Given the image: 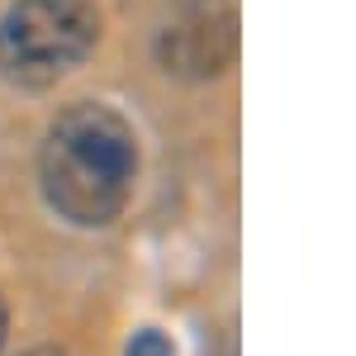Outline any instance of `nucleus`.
I'll return each mask as SVG.
<instances>
[{
	"label": "nucleus",
	"instance_id": "f257e3e1",
	"mask_svg": "<svg viewBox=\"0 0 356 356\" xmlns=\"http://www.w3.org/2000/svg\"><path fill=\"white\" fill-rule=\"evenodd\" d=\"M138 181L134 124L100 100H81L53 119L38 152L43 200L72 228H110Z\"/></svg>",
	"mask_w": 356,
	"mask_h": 356
},
{
	"label": "nucleus",
	"instance_id": "f03ea898",
	"mask_svg": "<svg viewBox=\"0 0 356 356\" xmlns=\"http://www.w3.org/2000/svg\"><path fill=\"white\" fill-rule=\"evenodd\" d=\"M100 43L90 0H10L0 15V76L19 90L67 81Z\"/></svg>",
	"mask_w": 356,
	"mask_h": 356
},
{
	"label": "nucleus",
	"instance_id": "7ed1b4c3",
	"mask_svg": "<svg viewBox=\"0 0 356 356\" xmlns=\"http://www.w3.org/2000/svg\"><path fill=\"white\" fill-rule=\"evenodd\" d=\"M238 53V15L228 0H176L157 29V57L176 76H219Z\"/></svg>",
	"mask_w": 356,
	"mask_h": 356
},
{
	"label": "nucleus",
	"instance_id": "20e7f679",
	"mask_svg": "<svg viewBox=\"0 0 356 356\" xmlns=\"http://www.w3.org/2000/svg\"><path fill=\"white\" fill-rule=\"evenodd\" d=\"M124 356H176V347H171V337H162L157 328H138L134 337H129V352Z\"/></svg>",
	"mask_w": 356,
	"mask_h": 356
},
{
	"label": "nucleus",
	"instance_id": "39448f33",
	"mask_svg": "<svg viewBox=\"0 0 356 356\" xmlns=\"http://www.w3.org/2000/svg\"><path fill=\"white\" fill-rule=\"evenodd\" d=\"M0 347H5V304H0Z\"/></svg>",
	"mask_w": 356,
	"mask_h": 356
},
{
	"label": "nucleus",
	"instance_id": "423d86ee",
	"mask_svg": "<svg viewBox=\"0 0 356 356\" xmlns=\"http://www.w3.org/2000/svg\"><path fill=\"white\" fill-rule=\"evenodd\" d=\"M29 356H62V352H29Z\"/></svg>",
	"mask_w": 356,
	"mask_h": 356
}]
</instances>
